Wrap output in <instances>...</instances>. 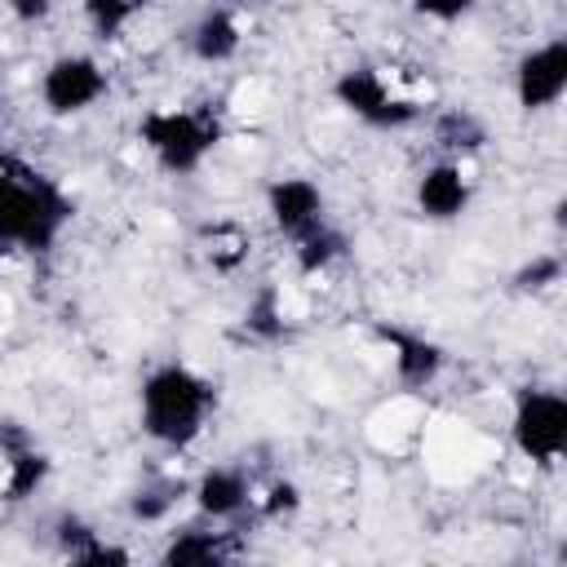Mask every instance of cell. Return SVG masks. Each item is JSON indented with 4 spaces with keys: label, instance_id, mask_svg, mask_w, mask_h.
<instances>
[{
    "label": "cell",
    "instance_id": "cell-2",
    "mask_svg": "<svg viewBox=\"0 0 567 567\" xmlns=\"http://www.w3.org/2000/svg\"><path fill=\"white\" fill-rule=\"evenodd\" d=\"M213 408H217V385L177 359L142 377L137 416H142V434L155 439L159 447H173V452L190 447L204 434Z\"/></svg>",
    "mask_w": 567,
    "mask_h": 567
},
{
    "label": "cell",
    "instance_id": "cell-17",
    "mask_svg": "<svg viewBox=\"0 0 567 567\" xmlns=\"http://www.w3.org/2000/svg\"><path fill=\"white\" fill-rule=\"evenodd\" d=\"M182 496H186L182 478H151V483L128 492V518L133 523H164Z\"/></svg>",
    "mask_w": 567,
    "mask_h": 567
},
{
    "label": "cell",
    "instance_id": "cell-12",
    "mask_svg": "<svg viewBox=\"0 0 567 567\" xmlns=\"http://www.w3.org/2000/svg\"><path fill=\"white\" fill-rule=\"evenodd\" d=\"M416 208L430 221H456L470 208V177L461 164L439 159L416 177Z\"/></svg>",
    "mask_w": 567,
    "mask_h": 567
},
{
    "label": "cell",
    "instance_id": "cell-6",
    "mask_svg": "<svg viewBox=\"0 0 567 567\" xmlns=\"http://www.w3.org/2000/svg\"><path fill=\"white\" fill-rule=\"evenodd\" d=\"M111 93V71L93 53H58L40 71V102L49 115H80Z\"/></svg>",
    "mask_w": 567,
    "mask_h": 567
},
{
    "label": "cell",
    "instance_id": "cell-24",
    "mask_svg": "<svg viewBox=\"0 0 567 567\" xmlns=\"http://www.w3.org/2000/svg\"><path fill=\"white\" fill-rule=\"evenodd\" d=\"M470 9H474V4H465V0H452V4L421 0V4H416V18H430V22H461Z\"/></svg>",
    "mask_w": 567,
    "mask_h": 567
},
{
    "label": "cell",
    "instance_id": "cell-16",
    "mask_svg": "<svg viewBox=\"0 0 567 567\" xmlns=\"http://www.w3.org/2000/svg\"><path fill=\"white\" fill-rule=\"evenodd\" d=\"M346 252H350V239H346V230H337L332 221L315 226L310 235H301V239L292 244V261H297L301 275H323V270L337 266Z\"/></svg>",
    "mask_w": 567,
    "mask_h": 567
},
{
    "label": "cell",
    "instance_id": "cell-23",
    "mask_svg": "<svg viewBox=\"0 0 567 567\" xmlns=\"http://www.w3.org/2000/svg\"><path fill=\"white\" fill-rule=\"evenodd\" d=\"M297 505H301V487L288 483V478H279V483H270V492H266V501H261V514L279 518V514H292Z\"/></svg>",
    "mask_w": 567,
    "mask_h": 567
},
{
    "label": "cell",
    "instance_id": "cell-7",
    "mask_svg": "<svg viewBox=\"0 0 567 567\" xmlns=\"http://www.w3.org/2000/svg\"><path fill=\"white\" fill-rule=\"evenodd\" d=\"M563 93H567V35H554L514 62V102L532 115L558 106Z\"/></svg>",
    "mask_w": 567,
    "mask_h": 567
},
{
    "label": "cell",
    "instance_id": "cell-5",
    "mask_svg": "<svg viewBox=\"0 0 567 567\" xmlns=\"http://www.w3.org/2000/svg\"><path fill=\"white\" fill-rule=\"evenodd\" d=\"M332 97H337V106H346L368 128H412L425 120V106L416 97H399L390 89V80L368 62L346 66L332 80Z\"/></svg>",
    "mask_w": 567,
    "mask_h": 567
},
{
    "label": "cell",
    "instance_id": "cell-25",
    "mask_svg": "<svg viewBox=\"0 0 567 567\" xmlns=\"http://www.w3.org/2000/svg\"><path fill=\"white\" fill-rule=\"evenodd\" d=\"M49 13H53L49 0H9V18H18V22H44Z\"/></svg>",
    "mask_w": 567,
    "mask_h": 567
},
{
    "label": "cell",
    "instance_id": "cell-20",
    "mask_svg": "<svg viewBox=\"0 0 567 567\" xmlns=\"http://www.w3.org/2000/svg\"><path fill=\"white\" fill-rule=\"evenodd\" d=\"M554 284H563V257H558V252H536V257L523 261V266L514 270V279H509L514 292H545V288H554Z\"/></svg>",
    "mask_w": 567,
    "mask_h": 567
},
{
    "label": "cell",
    "instance_id": "cell-22",
    "mask_svg": "<svg viewBox=\"0 0 567 567\" xmlns=\"http://www.w3.org/2000/svg\"><path fill=\"white\" fill-rule=\"evenodd\" d=\"M89 536H97V527H93V523H84L80 514H58V518H53V540H58V549H62V554L80 549Z\"/></svg>",
    "mask_w": 567,
    "mask_h": 567
},
{
    "label": "cell",
    "instance_id": "cell-18",
    "mask_svg": "<svg viewBox=\"0 0 567 567\" xmlns=\"http://www.w3.org/2000/svg\"><path fill=\"white\" fill-rule=\"evenodd\" d=\"M244 328H248V337H257V341H279V337L288 332L284 297H279L275 284H261V288L248 297V306H244Z\"/></svg>",
    "mask_w": 567,
    "mask_h": 567
},
{
    "label": "cell",
    "instance_id": "cell-15",
    "mask_svg": "<svg viewBox=\"0 0 567 567\" xmlns=\"http://www.w3.org/2000/svg\"><path fill=\"white\" fill-rule=\"evenodd\" d=\"M159 567H235L230 563V540H226V532L182 527L159 549Z\"/></svg>",
    "mask_w": 567,
    "mask_h": 567
},
{
    "label": "cell",
    "instance_id": "cell-8",
    "mask_svg": "<svg viewBox=\"0 0 567 567\" xmlns=\"http://www.w3.org/2000/svg\"><path fill=\"white\" fill-rule=\"evenodd\" d=\"M372 332H377V341L390 350L394 377H399L403 390H425V385H434V381L443 377L447 350H443L434 337H425V332H416V328H403V323H385V319H377Z\"/></svg>",
    "mask_w": 567,
    "mask_h": 567
},
{
    "label": "cell",
    "instance_id": "cell-11",
    "mask_svg": "<svg viewBox=\"0 0 567 567\" xmlns=\"http://www.w3.org/2000/svg\"><path fill=\"white\" fill-rule=\"evenodd\" d=\"M190 496H195V509H199L204 518L230 523V518H239V514L248 509V501H252V478H248L244 465H208V470L195 478Z\"/></svg>",
    "mask_w": 567,
    "mask_h": 567
},
{
    "label": "cell",
    "instance_id": "cell-13",
    "mask_svg": "<svg viewBox=\"0 0 567 567\" xmlns=\"http://www.w3.org/2000/svg\"><path fill=\"white\" fill-rule=\"evenodd\" d=\"M186 49H190L199 62H208V66L230 62V58L244 49L239 13H235V9H226V4H208V9L190 22V31H186Z\"/></svg>",
    "mask_w": 567,
    "mask_h": 567
},
{
    "label": "cell",
    "instance_id": "cell-3",
    "mask_svg": "<svg viewBox=\"0 0 567 567\" xmlns=\"http://www.w3.org/2000/svg\"><path fill=\"white\" fill-rule=\"evenodd\" d=\"M221 137H226V124L213 106H151L137 120V142L173 177L199 173L204 159L221 146Z\"/></svg>",
    "mask_w": 567,
    "mask_h": 567
},
{
    "label": "cell",
    "instance_id": "cell-14",
    "mask_svg": "<svg viewBox=\"0 0 567 567\" xmlns=\"http://www.w3.org/2000/svg\"><path fill=\"white\" fill-rule=\"evenodd\" d=\"M430 137L452 164H461L465 155H478L487 146V124L470 106H439L430 115Z\"/></svg>",
    "mask_w": 567,
    "mask_h": 567
},
{
    "label": "cell",
    "instance_id": "cell-10",
    "mask_svg": "<svg viewBox=\"0 0 567 567\" xmlns=\"http://www.w3.org/2000/svg\"><path fill=\"white\" fill-rule=\"evenodd\" d=\"M323 208H328V204H323V190H319V182H310V177H275V182L266 186V213H270L275 230L288 235L292 244H297L301 235H310L315 226L328 221Z\"/></svg>",
    "mask_w": 567,
    "mask_h": 567
},
{
    "label": "cell",
    "instance_id": "cell-19",
    "mask_svg": "<svg viewBox=\"0 0 567 567\" xmlns=\"http://www.w3.org/2000/svg\"><path fill=\"white\" fill-rule=\"evenodd\" d=\"M142 13V4H128V0H89L84 4V22L93 27L97 40H120L124 27Z\"/></svg>",
    "mask_w": 567,
    "mask_h": 567
},
{
    "label": "cell",
    "instance_id": "cell-9",
    "mask_svg": "<svg viewBox=\"0 0 567 567\" xmlns=\"http://www.w3.org/2000/svg\"><path fill=\"white\" fill-rule=\"evenodd\" d=\"M0 456H4V483H0V501L4 505L31 501L44 487L49 470H53V461L35 447V434L13 416L0 421Z\"/></svg>",
    "mask_w": 567,
    "mask_h": 567
},
{
    "label": "cell",
    "instance_id": "cell-1",
    "mask_svg": "<svg viewBox=\"0 0 567 567\" xmlns=\"http://www.w3.org/2000/svg\"><path fill=\"white\" fill-rule=\"evenodd\" d=\"M75 217V199L31 159L0 155V252H49Z\"/></svg>",
    "mask_w": 567,
    "mask_h": 567
},
{
    "label": "cell",
    "instance_id": "cell-21",
    "mask_svg": "<svg viewBox=\"0 0 567 567\" xmlns=\"http://www.w3.org/2000/svg\"><path fill=\"white\" fill-rule=\"evenodd\" d=\"M66 563H71V567H133V554H128V545H120V540L89 536L80 549L66 554Z\"/></svg>",
    "mask_w": 567,
    "mask_h": 567
},
{
    "label": "cell",
    "instance_id": "cell-4",
    "mask_svg": "<svg viewBox=\"0 0 567 567\" xmlns=\"http://www.w3.org/2000/svg\"><path fill=\"white\" fill-rule=\"evenodd\" d=\"M509 443L532 465H558L567 452V394L554 385H523L509 412Z\"/></svg>",
    "mask_w": 567,
    "mask_h": 567
}]
</instances>
